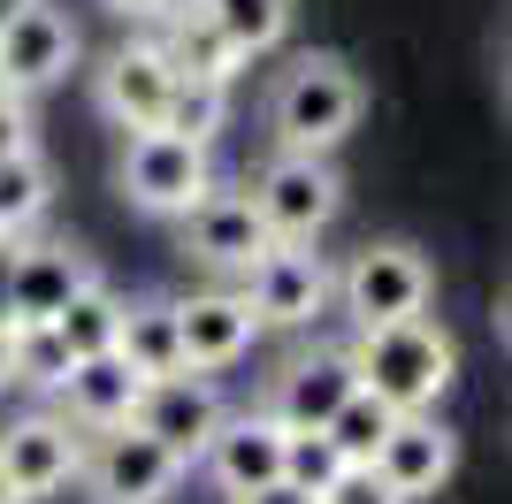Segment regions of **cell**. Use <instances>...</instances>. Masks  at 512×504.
<instances>
[{
  "label": "cell",
  "instance_id": "1",
  "mask_svg": "<svg viewBox=\"0 0 512 504\" xmlns=\"http://www.w3.org/2000/svg\"><path fill=\"white\" fill-rule=\"evenodd\" d=\"M344 352H352V375H360L383 405H398V413H428V405L451 390V375H459V344H451V329L436 314L352 329Z\"/></svg>",
  "mask_w": 512,
  "mask_h": 504
},
{
  "label": "cell",
  "instance_id": "2",
  "mask_svg": "<svg viewBox=\"0 0 512 504\" xmlns=\"http://www.w3.org/2000/svg\"><path fill=\"white\" fill-rule=\"evenodd\" d=\"M367 115V84L344 54H299L268 92L276 153H337Z\"/></svg>",
  "mask_w": 512,
  "mask_h": 504
},
{
  "label": "cell",
  "instance_id": "3",
  "mask_svg": "<svg viewBox=\"0 0 512 504\" xmlns=\"http://www.w3.org/2000/svg\"><path fill=\"white\" fill-rule=\"evenodd\" d=\"M337 298H344V314H352V329H383V321H406V314L436 306V268H428L421 245L383 237V245H360L344 260Z\"/></svg>",
  "mask_w": 512,
  "mask_h": 504
},
{
  "label": "cell",
  "instance_id": "4",
  "mask_svg": "<svg viewBox=\"0 0 512 504\" xmlns=\"http://www.w3.org/2000/svg\"><path fill=\"white\" fill-rule=\"evenodd\" d=\"M245 199H253L260 230L276 237V245H314L344 207V176H337L329 153H276V161L253 176Z\"/></svg>",
  "mask_w": 512,
  "mask_h": 504
},
{
  "label": "cell",
  "instance_id": "5",
  "mask_svg": "<svg viewBox=\"0 0 512 504\" xmlns=\"http://www.w3.org/2000/svg\"><path fill=\"white\" fill-rule=\"evenodd\" d=\"M184 474L192 466L176 459L169 443H153L146 428H100V443L85 451V466H77V482L92 489V504H169L176 489H184Z\"/></svg>",
  "mask_w": 512,
  "mask_h": 504
},
{
  "label": "cell",
  "instance_id": "6",
  "mask_svg": "<svg viewBox=\"0 0 512 504\" xmlns=\"http://www.w3.org/2000/svg\"><path fill=\"white\" fill-rule=\"evenodd\" d=\"M115 184H123V199L138 214H169L176 222L214 184V168H207V146L176 138V130H130L123 161H115Z\"/></svg>",
  "mask_w": 512,
  "mask_h": 504
},
{
  "label": "cell",
  "instance_id": "7",
  "mask_svg": "<svg viewBox=\"0 0 512 504\" xmlns=\"http://www.w3.org/2000/svg\"><path fill=\"white\" fill-rule=\"evenodd\" d=\"M222 390H214V375H199V367H176V375H146L138 382V405H130V428H146L153 443H169L176 459L192 466L199 451H207V436L222 428Z\"/></svg>",
  "mask_w": 512,
  "mask_h": 504
},
{
  "label": "cell",
  "instance_id": "8",
  "mask_svg": "<svg viewBox=\"0 0 512 504\" xmlns=\"http://www.w3.org/2000/svg\"><path fill=\"white\" fill-rule=\"evenodd\" d=\"M329 298H337V275L306 245H268L245 268V306L260 314V329H306L314 314H329Z\"/></svg>",
  "mask_w": 512,
  "mask_h": 504
},
{
  "label": "cell",
  "instance_id": "9",
  "mask_svg": "<svg viewBox=\"0 0 512 504\" xmlns=\"http://www.w3.org/2000/svg\"><path fill=\"white\" fill-rule=\"evenodd\" d=\"M77 466H85V443H77V420L69 413H23L0 428V474H8V489L23 504L69 489Z\"/></svg>",
  "mask_w": 512,
  "mask_h": 504
},
{
  "label": "cell",
  "instance_id": "10",
  "mask_svg": "<svg viewBox=\"0 0 512 504\" xmlns=\"http://www.w3.org/2000/svg\"><path fill=\"white\" fill-rule=\"evenodd\" d=\"M77 69V23L62 8H46V0H23L16 16L0 23V92H46V84H62Z\"/></svg>",
  "mask_w": 512,
  "mask_h": 504
},
{
  "label": "cell",
  "instance_id": "11",
  "mask_svg": "<svg viewBox=\"0 0 512 504\" xmlns=\"http://www.w3.org/2000/svg\"><path fill=\"white\" fill-rule=\"evenodd\" d=\"M184 222V252H192L199 268H214V275H245L260 260V252L276 245V237L260 230V214H253V199L245 191H199L192 207L176 214Z\"/></svg>",
  "mask_w": 512,
  "mask_h": 504
},
{
  "label": "cell",
  "instance_id": "12",
  "mask_svg": "<svg viewBox=\"0 0 512 504\" xmlns=\"http://www.w3.org/2000/svg\"><path fill=\"white\" fill-rule=\"evenodd\" d=\"M367 466H375L406 504H421V497H436V489L451 482V466H459V436L436 420V405H428V413H398Z\"/></svg>",
  "mask_w": 512,
  "mask_h": 504
},
{
  "label": "cell",
  "instance_id": "13",
  "mask_svg": "<svg viewBox=\"0 0 512 504\" xmlns=\"http://www.w3.org/2000/svg\"><path fill=\"white\" fill-rule=\"evenodd\" d=\"M207 474L222 482V497H245L260 482H283V420L260 405V413H222V428L207 436Z\"/></svg>",
  "mask_w": 512,
  "mask_h": 504
},
{
  "label": "cell",
  "instance_id": "14",
  "mask_svg": "<svg viewBox=\"0 0 512 504\" xmlns=\"http://www.w3.org/2000/svg\"><path fill=\"white\" fill-rule=\"evenodd\" d=\"M253 336H260V314L245 306V291H199V298H176V344H184V367H199V375H214V367H237Z\"/></svg>",
  "mask_w": 512,
  "mask_h": 504
},
{
  "label": "cell",
  "instance_id": "15",
  "mask_svg": "<svg viewBox=\"0 0 512 504\" xmlns=\"http://www.w3.org/2000/svg\"><path fill=\"white\" fill-rule=\"evenodd\" d=\"M92 275V260L69 237H16V268H8V321H54L62 298Z\"/></svg>",
  "mask_w": 512,
  "mask_h": 504
},
{
  "label": "cell",
  "instance_id": "16",
  "mask_svg": "<svg viewBox=\"0 0 512 504\" xmlns=\"http://www.w3.org/2000/svg\"><path fill=\"white\" fill-rule=\"evenodd\" d=\"M169 84H176V69L161 62V46L153 39H123L115 54H107V69H100V115L115 130H153L161 107H169Z\"/></svg>",
  "mask_w": 512,
  "mask_h": 504
},
{
  "label": "cell",
  "instance_id": "17",
  "mask_svg": "<svg viewBox=\"0 0 512 504\" xmlns=\"http://www.w3.org/2000/svg\"><path fill=\"white\" fill-rule=\"evenodd\" d=\"M352 382H360L352 375V352H344V344H314V352L283 359L276 390H268V413H276L283 428H321Z\"/></svg>",
  "mask_w": 512,
  "mask_h": 504
},
{
  "label": "cell",
  "instance_id": "18",
  "mask_svg": "<svg viewBox=\"0 0 512 504\" xmlns=\"http://www.w3.org/2000/svg\"><path fill=\"white\" fill-rule=\"evenodd\" d=\"M138 382H146V375H138L123 352H85V359H69V375L54 382V390H62L69 420L100 436V428H123V420H130V405H138Z\"/></svg>",
  "mask_w": 512,
  "mask_h": 504
},
{
  "label": "cell",
  "instance_id": "19",
  "mask_svg": "<svg viewBox=\"0 0 512 504\" xmlns=\"http://www.w3.org/2000/svg\"><path fill=\"white\" fill-rule=\"evenodd\" d=\"M153 46H161V62H169L176 77H214V84H230L237 69H245V62L230 54V39L207 23V8H199V0H192V8L176 0L169 16H161V39H153Z\"/></svg>",
  "mask_w": 512,
  "mask_h": 504
},
{
  "label": "cell",
  "instance_id": "20",
  "mask_svg": "<svg viewBox=\"0 0 512 504\" xmlns=\"http://www.w3.org/2000/svg\"><path fill=\"white\" fill-rule=\"evenodd\" d=\"M115 352H123L138 375H176V367H184V344H176V298H123Z\"/></svg>",
  "mask_w": 512,
  "mask_h": 504
},
{
  "label": "cell",
  "instance_id": "21",
  "mask_svg": "<svg viewBox=\"0 0 512 504\" xmlns=\"http://www.w3.org/2000/svg\"><path fill=\"white\" fill-rule=\"evenodd\" d=\"M207 23L230 39L237 62H260V54H276L291 39V16H299V0H199Z\"/></svg>",
  "mask_w": 512,
  "mask_h": 504
},
{
  "label": "cell",
  "instance_id": "22",
  "mask_svg": "<svg viewBox=\"0 0 512 504\" xmlns=\"http://www.w3.org/2000/svg\"><path fill=\"white\" fill-rule=\"evenodd\" d=\"M115 321H123V291H115V283H100V275H85V283L62 298L54 336H62V352H69V359L115 352Z\"/></svg>",
  "mask_w": 512,
  "mask_h": 504
},
{
  "label": "cell",
  "instance_id": "23",
  "mask_svg": "<svg viewBox=\"0 0 512 504\" xmlns=\"http://www.w3.org/2000/svg\"><path fill=\"white\" fill-rule=\"evenodd\" d=\"M54 207V168L46 153H0V237H31Z\"/></svg>",
  "mask_w": 512,
  "mask_h": 504
},
{
  "label": "cell",
  "instance_id": "24",
  "mask_svg": "<svg viewBox=\"0 0 512 504\" xmlns=\"http://www.w3.org/2000/svg\"><path fill=\"white\" fill-rule=\"evenodd\" d=\"M222 123H230V84L176 77L169 84V107H161V123H153V130H176V138H192V146H214Z\"/></svg>",
  "mask_w": 512,
  "mask_h": 504
},
{
  "label": "cell",
  "instance_id": "25",
  "mask_svg": "<svg viewBox=\"0 0 512 504\" xmlns=\"http://www.w3.org/2000/svg\"><path fill=\"white\" fill-rule=\"evenodd\" d=\"M390 420H398V405H383L367 382H352L337 398V413L321 420V436L337 443V459H375V443L390 436Z\"/></svg>",
  "mask_w": 512,
  "mask_h": 504
},
{
  "label": "cell",
  "instance_id": "26",
  "mask_svg": "<svg viewBox=\"0 0 512 504\" xmlns=\"http://www.w3.org/2000/svg\"><path fill=\"white\" fill-rule=\"evenodd\" d=\"M337 466H344V459H337V443L321 436V428H283V482H291V489L321 497Z\"/></svg>",
  "mask_w": 512,
  "mask_h": 504
},
{
  "label": "cell",
  "instance_id": "27",
  "mask_svg": "<svg viewBox=\"0 0 512 504\" xmlns=\"http://www.w3.org/2000/svg\"><path fill=\"white\" fill-rule=\"evenodd\" d=\"M314 504H406V497H398V489H390V482H383V474H375L367 459H344Z\"/></svg>",
  "mask_w": 512,
  "mask_h": 504
},
{
  "label": "cell",
  "instance_id": "28",
  "mask_svg": "<svg viewBox=\"0 0 512 504\" xmlns=\"http://www.w3.org/2000/svg\"><path fill=\"white\" fill-rule=\"evenodd\" d=\"M31 146H39V130H31V100L0 92V153H31Z\"/></svg>",
  "mask_w": 512,
  "mask_h": 504
},
{
  "label": "cell",
  "instance_id": "29",
  "mask_svg": "<svg viewBox=\"0 0 512 504\" xmlns=\"http://www.w3.org/2000/svg\"><path fill=\"white\" fill-rule=\"evenodd\" d=\"M107 16H123V23H161L176 8V0H100Z\"/></svg>",
  "mask_w": 512,
  "mask_h": 504
},
{
  "label": "cell",
  "instance_id": "30",
  "mask_svg": "<svg viewBox=\"0 0 512 504\" xmlns=\"http://www.w3.org/2000/svg\"><path fill=\"white\" fill-rule=\"evenodd\" d=\"M230 504H314V497L291 489V482H260V489H245V497H230Z\"/></svg>",
  "mask_w": 512,
  "mask_h": 504
},
{
  "label": "cell",
  "instance_id": "31",
  "mask_svg": "<svg viewBox=\"0 0 512 504\" xmlns=\"http://www.w3.org/2000/svg\"><path fill=\"white\" fill-rule=\"evenodd\" d=\"M8 268H16V237H0V321H8Z\"/></svg>",
  "mask_w": 512,
  "mask_h": 504
},
{
  "label": "cell",
  "instance_id": "32",
  "mask_svg": "<svg viewBox=\"0 0 512 504\" xmlns=\"http://www.w3.org/2000/svg\"><path fill=\"white\" fill-rule=\"evenodd\" d=\"M8 382L16 375H8V321H0V390H8Z\"/></svg>",
  "mask_w": 512,
  "mask_h": 504
},
{
  "label": "cell",
  "instance_id": "33",
  "mask_svg": "<svg viewBox=\"0 0 512 504\" xmlns=\"http://www.w3.org/2000/svg\"><path fill=\"white\" fill-rule=\"evenodd\" d=\"M0 504H23V497H16V489H8V474H0Z\"/></svg>",
  "mask_w": 512,
  "mask_h": 504
}]
</instances>
